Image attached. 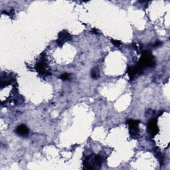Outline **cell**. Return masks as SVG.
<instances>
[{"mask_svg":"<svg viewBox=\"0 0 170 170\" xmlns=\"http://www.w3.org/2000/svg\"><path fill=\"white\" fill-rule=\"evenodd\" d=\"M128 124L129 126V130H130V134L131 136L136 137L138 136V124L140 123V121L135 120H129L128 122Z\"/></svg>","mask_w":170,"mask_h":170,"instance_id":"cell-1","label":"cell"},{"mask_svg":"<svg viewBox=\"0 0 170 170\" xmlns=\"http://www.w3.org/2000/svg\"><path fill=\"white\" fill-rule=\"evenodd\" d=\"M71 39V36L67 31H63L59 34L58 40L57 41V44L59 46H62L63 43L67 41H69Z\"/></svg>","mask_w":170,"mask_h":170,"instance_id":"cell-2","label":"cell"},{"mask_svg":"<svg viewBox=\"0 0 170 170\" xmlns=\"http://www.w3.org/2000/svg\"><path fill=\"white\" fill-rule=\"evenodd\" d=\"M148 131L152 136H155L158 132V128H157V121L155 120H152L149 122L148 126Z\"/></svg>","mask_w":170,"mask_h":170,"instance_id":"cell-3","label":"cell"},{"mask_svg":"<svg viewBox=\"0 0 170 170\" xmlns=\"http://www.w3.org/2000/svg\"><path fill=\"white\" fill-rule=\"evenodd\" d=\"M16 134L21 137H26L29 135V130L28 128L24 124L19 125V126L17 128L16 130H15Z\"/></svg>","mask_w":170,"mask_h":170,"instance_id":"cell-4","label":"cell"},{"mask_svg":"<svg viewBox=\"0 0 170 170\" xmlns=\"http://www.w3.org/2000/svg\"><path fill=\"white\" fill-rule=\"evenodd\" d=\"M91 76L92 78H93L94 79H98L99 77V70H98V68H92V70L91 71Z\"/></svg>","mask_w":170,"mask_h":170,"instance_id":"cell-5","label":"cell"},{"mask_svg":"<svg viewBox=\"0 0 170 170\" xmlns=\"http://www.w3.org/2000/svg\"><path fill=\"white\" fill-rule=\"evenodd\" d=\"M93 159H94L93 162H94V164L95 165H97L98 166H101V164H102V159H101V157L100 156L96 155V156L94 157V158Z\"/></svg>","mask_w":170,"mask_h":170,"instance_id":"cell-6","label":"cell"},{"mask_svg":"<svg viewBox=\"0 0 170 170\" xmlns=\"http://www.w3.org/2000/svg\"><path fill=\"white\" fill-rule=\"evenodd\" d=\"M68 77H69V74H67V73H65V74H61L60 78H61L62 80H67V79H68Z\"/></svg>","mask_w":170,"mask_h":170,"instance_id":"cell-7","label":"cell"},{"mask_svg":"<svg viewBox=\"0 0 170 170\" xmlns=\"http://www.w3.org/2000/svg\"><path fill=\"white\" fill-rule=\"evenodd\" d=\"M112 43L115 46H119L121 45V43L119 41H117V40H114L112 39Z\"/></svg>","mask_w":170,"mask_h":170,"instance_id":"cell-8","label":"cell"},{"mask_svg":"<svg viewBox=\"0 0 170 170\" xmlns=\"http://www.w3.org/2000/svg\"><path fill=\"white\" fill-rule=\"evenodd\" d=\"M92 31H94V32H93L94 33H96V34H97V33H98V32H96V31H97V30H96V29H93Z\"/></svg>","mask_w":170,"mask_h":170,"instance_id":"cell-9","label":"cell"}]
</instances>
